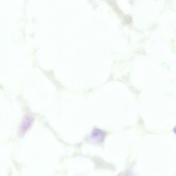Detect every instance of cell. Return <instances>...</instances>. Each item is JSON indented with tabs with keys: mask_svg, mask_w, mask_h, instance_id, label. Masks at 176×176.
I'll return each mask as SVG.
<instances>
[{
	"mask_svg": "<svg viewBox=\"0 0 176 176\" xmlns=\"http://www.w3.org/2000/svg\"><path fill=\"white\" fill-rule=\"evenodd\" d=\"M33 120L32 117L29 116L25 117L20 126L19 131L20 133L24 134L27 131L32 125Z\"/></svg>",
	"mask_w": 176,
	"mask_h": 176,
	"instance_id": "6da1fadb",
	"label": "cell"
},
{
	"mask_svg": "<svg viewBox=\"0 0 176 176\" xmlns=\"http://www.w3.org/2000/svg\"><path fill=\"white\" fill-rule=\"evenodd\" d=\"M105 134L101 130L96 129L94 130L91 134L92 139L97 142H101L103 141Z\"/></svg>",
	"mask_w": 176,
	"mask_h": 176,
	"instance_id": "7a4b0ae2",
	"label": "cell"
},
{
	"mask_svg": "<svg viewBox=\"0 0 176 176\" xmlns=\"http://www.w3.org/2000/svg\"><path fill=\"white\" fill-rule=\"evenodd\" d=\"M174 131L175 132V134H176V126L174 128Z\"/></svg>",
	"mask_w": 176,
	"mask_h": 176,
	"instance_id": "3957f363",
	"label": "cell"
}]
</instances>
